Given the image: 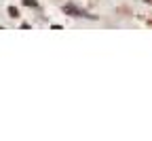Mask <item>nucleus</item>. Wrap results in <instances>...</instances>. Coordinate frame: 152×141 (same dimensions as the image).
<instances>
[{"instance_id":"1","label":"nucleus","mask_w":152,"mask_h":141,"mask_svg":"<svg viewBox=\"0 0 152 141\" xmlns=\"http://www.w3.org/2000/svg\"><path fill=\"white\" fill-rule=\"evenodd\" d=\"M64 11H66V13H70L72 17H87V19H95L93 15H89V13H85V11H78V9L72 7V4H66V7H64Z\"/></svg>"},{"instance_id":"2","label":"nucleus","mask_w":152,"mask_h":141,"mask_svg":"<svg viewBox=\"0 0 152 141\" xmlns=\"http://www.w3.org/2000/svg\"><path fill=\"white\" fill-rule=\"evenodd\" d=\"M9 15H11V17H17V15H19V11H17L15 7H11V9H9Z\"/></svg>"},{"instance_id":"3","label":"nucleus","mask_w":152,"mask_h":141,"mask_svg":"<svg viewBox=\"0 0 152 141\" xmlns=\"http://www.w3.org/2000/svg\"><path fill=\"white\" fill-rule=\"evenodd\" d=\"M23 2H26L28 7H36V0H23Z\"/></svg>"}]
</instances>
